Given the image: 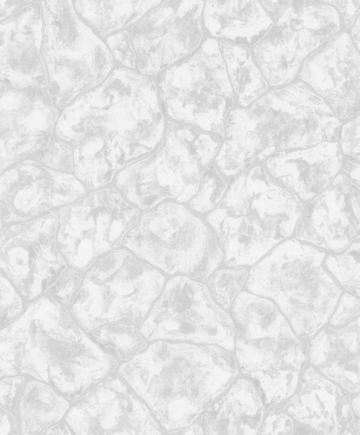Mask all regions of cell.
Wrapping results in <instances>:
<instances>
[{
    "mask_svg": "<svg viewBox=\"0 0 360 435\" xmlns=\"http://www.w3.org/2000/svg\"><path fill=\"white\" fill-rule=\"evenodd\" d=\"M165 122L154 80L116 68L65 107L56 135L74 151V175L87 191L110 185L131 164L158 151Z\"/></svg>",
    "mask_w": 360,
    "mask_h": 435,
    "instance_id": "cell-1",
    "label": "cell"
},
{
    "mask_svg": "<svg viewBox=\"0 0 360 435\" xmlns=\"http://www.w3.org/2000/svg\"><path fill=\"white\" fill-rule=\"evenodd\" d=\"M117 367L118 360L89 337L67 307L46 294L27 303L1 330L0 377L28 374L70 402Z\"/></svg>",
    "mask_w": 360,
    "mask_h": 435,
    "instance_id": "cell-2",
    "label": "cell"
},
{
    "mask_svg": "<svg viewBox=\"0 0 360 435\" xmlns=\"http://www.w3.org/2000/svg\"><path fill=\"white\" fill-rule=\"evenodd\" d=\"M117 373L171 431L191 424L238 370L235 357L221 346L157 340L122 363Z\"/></svg>",
    "mask_w": 360,
    "mask_h": 435,
    "instance_id": "cell-3",
    "label": "cell"
},
{
    "mask_svg": "<svg viewBox=\"0 0 360 435\" xmlns=\"http://www.w3.org/2000/svg\"><path fill=\"white\" fill-rule=\"evenodd\" d=\"M342 125L321 97L296 79L250 106L231 110L214 160L224 177L236 176L275 153L338 141Z\"/></svg>",
    "mask_w": 360,
    "mask_h": 435,
    "instance_id": "cell-4",
    "label": "cell"
},
{
    "mask_svg": "<svg viewBox=\"0 0 360 435\" xmlns=\"http://www.w3.org/2000/svg\"><path fill=\"white\" fill-rule=\"evenodd\" d=\"M303 210L297 195L255 165L231 179L205 220L217 234L224 265L250 266L292 235Z\"/></svg>",
    "mask_w": 360,
    "mask_h": 435,
    "instance_id": "cell-5",
    "label": "cell"
},
{
    "mask_svg": "<svg viewBox=\"0 0 360 435\" xmlns=\"http://www.w3.org/2000/svg\"><path fill=\"white\" fill-rule=\"evenodd\" d=\"M235 358L241 374L257 386L266 408L293 395L308 358V346L275 304L241 291L231 305Z\"/></svg>",
    "mask_w": 360,
    "mask_h": 435,
    "instance_id": "cell-6",
    "label": "cell"
},
{
    "mask_svg": "<svg viewBox=\"0 0 360 435\" xmlns=\"http://www.w3.org/2000/svg\"><path fill=\"white\" fill-rule=\"evenodd\" d=\"M326 253L285 240L252 265L246 282L252 294L272 299L295 334L309 340L330 319L342 290L323 267Z\"/></svg>",
    "mask_w": 360,
    "mask_h": 435,
    "instance_id": "cell-7",
    "label": "cell"
},
{
    "mask_svg": "<svg viewBox=\"0 0 360 435\" xmlns=\"http://www.w3.org/2000/svg\"><path fill=\"white\" fill-rule=\"evenodd\" d=\"M212 134L169 120L164 145L120 171L113 185L140 210L167 198L186 203L198 191L202 174L219 150Z\"/></svg>",
    "mask_w": 360,
    "mask_h": 435,
    "instance_id": "cell-8",
    "label": "cell"
},
{
    "mask_svg": "<svg viewBox=\"0 0 360 435\" xmlns=\"http://www.w3.org/2000/svg\"><path fill=\"white\" fill-rule=\"evenodd\" d=\"M165 282L158 269L119 248L98 258L86 271L69 311L87 333L121 319L140 327Z\"/></svg>",
    "mask_w": 360,
    "mask_h": 435,
    "instance_id": "cell-9",
    "label": "cell"
},
{
    "mask_svg": "<svg viewBox=\"0 0 360 435\" xmlns=\"http://www.w3.org/2000/svg\"><path fill=\"white\" fill-rule=\"evenodd\" d=\"M122 246L165 274L182 273L200 282L207 281L224 258L212 227L176 201L144 210Z\"/></svg>",
    "mask_w": 360,
    "mask_h": 435,
    "instance_id": "cell-10",
    "label": "cell"
},
{
    "mask_svg": "<svg viewBox=\"0 0 360 435\" xmlns=\"http://www.w3.org/2000/svg\"><path fill=\"white\" fill-rule=\"evenodd\" d=\"M42 54L49 73L47 94L61 109L103 81L114 65L110 51L82 22L71 1H42Z\"/></svg>",
    "mask_w": 360,
    "mask_h": 435,
    "instance_id": "cell-11",
    "label": "cell"
},
{
    "mask_svg": "<svg viewBox=\"0 0 360 435\" xmlns=\"http://www.w3.org/2000/svg\"><path fill=\"white\" fill-rule=\"evenodd\" d=\"M157 82L165 115L225 137L233 90L215 38L204 39L194 52L163 70Z\"/></svg>",
    "mask_w": 360,
    "mask_h": 435,
    "instance_id": "cell-12",
    "label": "cell"
},
{
    "mask_svg": "<svg viewBox=\"0 0 360 435\" xmlns=\"http://www.w3.org/2000/svg\"><path fill=\"white\" fill-rule=\"evenodd\" d=\"M57 241L70 266L82 273L103 255L120 248L141 210L110 184L58 208Z\"/></svg>",
    "mask_w": 360,
    "mask_h": 435,
    "instance_id": "cell-13",
    "label": "cell"
},
{
    "mask_svg": "<svg viewBox=\"0 0 360 435\" xmlns=\"http://www.w3.org/2000/svg\"><path fill=\"white\" fill-rule=\"evenodd\" d=\"M139 330L148 341H187L235 349L233 320L207 286L188 276L166 282Z\"/></svg>",
    "mask_w": 360,
    "mask_h": 435,
    "instance_id": "cell-14",
    "label": "cell"
},
{
    "mask_svg": "<svg viewBox=\"0 0 360 435\" xmlns=\"http://www.w3.org/2000/svg\"><path fill=\"white\" fill-rule=\"evenodd\" d=\"M343 30L337 9L325 0L292 1L253 57L271 87H281L297 76L304 61L330 37Z\"/></svg>",
    "mask_w": 360,
    "mask_h": 435,
    "instance_id": "cell-15",
    "label": "cell"
},
{
    "mask_svg": "<svg viewBox=\"0 0 360 435\" xmlns=\"http://www.w3.org/2000/svg\"><path fill=\"white\" fill-rule=\"evenodd\" d=\"M58 208L1 227V270L25 301L46 294L68 267L58 244Z\"/></svg>",
    "mask_w": 360,
    "mask_h": 435,
    "instance_id": "cell-16",
    "label": "cell"
},
{
    "mask_svg": "<svg viewBox=\"0 0 360 435\" xmlns=\"http://www.w3.org/2000/svg\"><path fill=\"white\" fill-rule=\"evenodd\" d=\"M204 3L165 1L132 27L131 39L140 74L155 75L200 46Z\"/></svg>",
    "mask_w": 360,
    "mask_h": 435,
    "instance_id": "cell-17",
    "label": "cell"
},
{
    "mask_svg": "<svg viewBox=\"0 0 360 435\" xmlns=\"http://www.w3.org/2000/svg\"><path fill=\"white\" fill-rule=\"evenodd\" d=\"M74 403L63 418L73 434H162L147 405L115 372Z\"/></svg>",
    "mask_w": 360,
    "mask_h": 435,
    "instance_id": "cell-18",
    "label": "cell"
},
{
    "mask_svg": "<svg viewBox=\"0 0 360 435\" xmlns=\"http://www.w3.org/2000/svg\"><path fill=\"white\" fill-rule=\"evenodd\" d=\"M74 174L25 158L1 173V227L37 218L87 194Z\"/></svg>",
    "mask_w": 360,
    "mask_h": 435,
    "instance_id": "cell-19",
    "label": "cell"
},
{
    "mask_svg": "<svg viewBox=\"0 0 360 435\" xmlns=\"http://www.w3.org/2000/svg\"><path fill=\"white\" fill-rule=\"evenodd\" d=\"M297 80L344 123L360 114V53L347 31L330 37L303 62Z\"/></svg>",
    "mask_w": 360,
    "mask_h": 435,
    "instance_id": "cell-20",
    "label": "cell"
},
{
    "mask_svg": "<svg viewBox=\"0 0 360 435\" xmlns=\"http://www.w3.org/2000/svg\"><path fill=\"white\" fill-rule=\"evenodd\" d=\"M295 238L340 253L360 239V187L346 175H337L303 210Z\"/></svg>",
    "mask_w": 360,
    "mask_h": 435,
    "instance_id": "cell-21",
    "label": "cell"
},
{
    "mask_svg": "<svg viewBox=\"0 0 360 435\" xmlns=\"http://www.w3.org/2000/svg\"><path fill=\"white\" fill-rule=\"evenodd\" d=\"M58 113L40 89L6 92L1 97L0 172L48 145Z\"/></svg>",
    "mask_w": 360,
    "mask_h": 435,
    "instance_id": "cell-22",
    "label": "cell"
},
{
    "mask_svg": "<svg viewBox=\"0 0 360 435\" xmlns=\"http://www.w3.org/2000/svg\"><path fill=\"white\" fill-rule=\"evenodd\" d=\"M43 23L40 5L26 6L1 24L0 78L18 89L49 86L40 53Z\"/></svg>",
    "mask_w": 360,
    "mask_h": 435,
    "instance_id": "cell-23",
    "label": "cell"
},
{
    "mask_svg": "<svg viewBox=\"0 0 360 435\" xmlns=\"http://www.w3.org/2000/svg\"><path fill=\"white\" fill-rule=\"evenodd\" d=\"M284 410L319 434H358L349 396L312 366L302 370Z\"/></svg>",
    "mask_w": 360,
    "mask_h": 435,
    "instance_id": "cell-24",
    "label": "cell"
},
{
    "mask_svg": "<svg viewBox=\"0 0 360 435\" xmlns=\"http://www.w3.org/2000/svg\"><path fill=\"white\" fill-rule=\"evenodd\" d=\"M343 157L338 141H324L275 153L264 165L274 180L309 201L331 184L342 169Z\"/></svg>",
    "mask_w": 360,
    "mask_h": 435,
    "instance_id": "cell-25",
    "label": "cell"
},
{
    "mask_svg": "<svg viewBox=\"0 0 360 435\" xmlns=\"http://www.w3.org/2000/svg\"><path fill=\"white\" fill-rule=\"evenodd\" d=\"M310 363L352 394L360 392V315L339 328L326 327L310 339Z\"/></svg>",
    "mask_w": 360,
    "mask_h": 435,
    "instance_id": "cell-26",
    "label": "cell"
},
{
    "mask_svg": "<svg viewBox=\"0 0 360 435\" xmlns=\"http://www.w3.org/2000/svg\"><path fill=\"white\" fill-rule=\"evenodd\" d=\"M264 405L255 386L245 379L235 380L228 391L200 416L205 434H259Z\"/></svg>",
    "mask_w": 360,
    "mask_h": 435,
    "instance_id": "cell-27",
    "label": "cell"
},
{
    "mask_svg": "<svg viewBox=\"0 0 360 435\" xmlns=\"http://www.w3.org/2000/svg\"><path fill=\"white\" fill-rule=\"evenodd\" d=\"M202 23L214 37L254 46L274 25L260 1H205Z\"/></svg>",
    "mask_w": 360,
    "mask_h": 435,
    "instance_id": "cell-28",
    "label": "cell"
},
{
    "mask_svg": "<svg viewBox=\"0 0 360 435\" xmlns=\"http://www.w3.org/2000/svg\"><path fill=\"white\" fill-rule=\"evenodd\" d=\"M56 391L37 379L26 383L18 404L20 434L41 433L64 418L70 408V401Z\"/></svg>",
    "mask_w": 360,
    "mask_h": 435,
    "instance_id": "cell-29",
    "label": "cell"
},
{
    "mask_svg": "<svg viewBox=\"0 0 360 435\" xmlns=\"http://www.w3.org/2000/svg\"><path fill=\"white\" fill-rule=\"evenodd\" d=\"M218 42L238 103L246 108L265 94L268 82L248 46L224 39Z\"/></svg>",
    "mask_w": 360,
    "mask_h": 435,
    "instance_id": "cell-30",
    "label": "cell"
},
{
    "mask_svg": "<svg viewBox=\"0 0 360 435\" xmlns=\"http://www.w3.org/2000/svg\"><path fill=\"white\" fill-rule=\"evenodd\" d=\"M75 6L101 37L135 23L162 1H75Z\"/></svg>",
    "mask_w": 360,
    "mask_h": 435,
    "instance_id": "cell-31",
    "label": "cell"
},
{
    "mask_svg": "<svg viewBox=\"0 0 360 435\" xmlns=\"http://www.w3.org/2000/svg\"><path fill=\"white\" fill-rule=\"evenodd\" d=\"M88 335L118 361H129L147 347V340L138 326L128 319L101 325L89 332Z\"/></svg>",
    "mask_w": 360,
    "mask_h": 435,
    "instance_id": "cell-32",
    "label": "cell"
},
{
    "mask_svg": "<svg viewBox=\"0 0 360 435\" xmlns=\"http://www.w3.org/2000/svg\"><path fill=\"white\" fill-rule=\"evenodd\" d=\"M324 265L345 290L360 297V241L353 242L342 253L330 255Z\"/></svg>",
    "mask_w": 360,
    "mask_h": 435,
    "instance_id": "cell-33",
    "label": "cell"
},
{
    "mask_svg": "<svg viewBox=\"0 0 360 435\" xmlns=\"http://www.w3.org/2000/svg\"><path fill=\"white\" fill-rule=\"evenodd\" d=\"M249 272L244 265L216 270L207 279V285L215 302L227 309L246 284Z\"/></svg>",
    "mask_w": 360,
    "mask_h": 435,
    "instance_id": "cell-34",
    "label": "cell"
},
{
    "mask_svg": "<svg viewBox=\"0 0 360 435\" xmlns=\"http://www.w3.org/2000/svg\"><path fill=\"white\" fill-rule=\"evenodd\" d=\"M229 184L217 165L210 164L202 174L197 193L189 201L190 208L200 214L212 211L222 200Z\"/></svg>",
    "mask_w": 360,
    "mask_h": 435,
    "instance_id": "cell-35",
    "label": "cell"
},
{
    "mask_svg": "<svg viewBox=\"0 0 360 435\" xmlns=\"http://www.w3.org/2000/svg\"><path fill=\"white\" fill-rule=\"evenodd\" d=\"M32 158L52 169L74 174L73 149L60 138H53L48 145L36 151Z\"/></svg>",
    "mask_w": 360,
    "mask_h": 435,
    "instance_id": "cell-36",
    "label": "cell"
},
{
    "mask_svg": "<svg viewBox=\"0 0 360 435\" xmlns=\"http://www.w3.org/2000/svg\"><path fill=\"white\" fill-rule=\"evenodd\" d=\"M22 298L9 279L1 273V328L15 320L23 312Z\"/></svg>",
    "mask_w": 360,
    "mask_h": 435,
    "instance_id": "cell-37",
    "label": "cell"
},
{
    "mask_svg": "<svg viewBox=\"0 0 360 435\" xmlns=\"http://www.w3.org/2000/svg\"><path fill=\"white\" fill-rule=\"evenodd\" d=\"M83 273L76 268L68 267L59 277L46 294L52 296L65 307H70L73 297L79 289Z\"/></svg>",
    "mask_w": 360,
    "mask_h": 435,
    "instance_id": "cell-38",
    "label": "cell"
},
{
    "mask_svg": "<svg viewBox=\"0 0 360 435\" xmlns=\"http://www.w3.org/2000/svg\"><path fill=\"white\" fill-rule=\"evenodd\" d=\"M338 143L345 157L360 160V114L342 125Z\"/></svg>",
    "mask_w": 360,
    "mask_h": 435,
    "instance_id": "cell-39",
    "label": "cell"
},
{
    "mask_svg": "<svg viewBox=\"0 0 360 435\" xmlns=\"http://www.w3.org/2000/svg\"><path fill=\"white\" fill-rule=\"evenodd\" d=\"M0 383L1 406L14 412L26 385V377L23 374L4 376Z\"/></svg>",
    "mask_w": 360,
    "mask_h": 435,
    "instance_id": "cell-40",
    "label": "cell"
},
{
    "mask_svg": "<svg viewBox=\"0 0 360 435\" xmlns=\"http://www.w3.org/2000/svg\"><path fill=\"white\" fill-rule=\"evenodd\" d=\"M105 41L117 61L127 67L135 68L136 53L127 30H122L111 34Z\"/></svg>",
    "mask_w": 360,
    "mask_h": 435,
    "instance_id": "cell-41",
    "label": "cell"
},
{
    "mask_svg": "<svg viewBox=\"0 0 360 435\" xmlns=\"http://www.w3.org/2000/svg\"><path fill=\"white\" fill-rule=\"evenodd\" d=\"M293 429L292 418L281 409L276 408L266 412L259 434L262 435L292 434Z\"/></svg>",
    "mask_w": 360,
    "mask_h": 435,
    "instance_id": "cell-42",
    "label": "cell"
},
{
    "mask_svg": "<svg viewBox=\"0 0 360 435\" xmlns=\"http://www.w3.org/2000/svg\"><path fill=\"white\" fill-rule=\"evenodd\" d=\"M360 315V298L347 292L341 296L338 308L330 319L334 328H339Z\"/></svg>",
    "mask_w": 360,
    "mask_h": 435,
    "instance_id": "cell-43",
    "label": "cell"
},
{
    "mask_svg": "<svg viewBox=\"0 0 360 435\" xmlns=\"http://www.w3.org/2000/svg\"><path fill=\"white\" fill-rule=\"evenodd\" d=\"M325 1L337 9L343 30L348 32L360 14V1Z\"/></svg>",
    "mask_w": 360,
    "mask_h": 435,
    "instance_id": "cell-44",
    "label": "cell"
},
{
    "mask_svg": "<svg viewBox=\"0 0 360 435\" xmlns=\"http://www.w3.org/2000/svg\"><path fill=\"white\" fill-rule=\"evenodd\" d=\"M1 415V435L20 434L19 422L16 416L12 412L4 407L0 408Z\"/></svg>",
    "mask_w": 360,
    "mask_h": 435,
    "instance_id": "cell-45",
    "label": "cell"
},
{
    "mask_svg": "<svg viewBox=\"0 0 360 435\" xmlns=\"http://www.w3.org/2000/svg\"><path fill=\"white\" fill-rule=\"evenodd\" d=\"M292 1H260L264 10L273 20H278Z\"/></svg>",
    "mask_w": 360,
    "mask_h": 435,
    "instance_id": "cell-46",
    "label": "cell"
},
{
    "mask_svg": "<svg viewBox=\"0 0 360 435\" xmlns=\"http://www.w3.org/2000/svg\"><path fill=\"white\" fill-rule=\"evenodd\" d=\"M342 168L347 176L360 187V160L343 157Z\"/></svg>",
    "mask_w": 360,
    "mask_h": 435,
    "instance_id": "cell-47",
    "label": "cell"
},
{
    "mask_svg": "<svg viewBox=\"0 0 360 435\" xmlns=\"http://www.w3.org/2000/svg\"><path fill=\"white\" fill-rule=\"evenodd\" d=\"M41 434H73L68 424L64 421H60L44 429Z\"/></svg>",
    "mask_w": 360,
    "mask_h": 435,
    "instance_id": "cell-48",
    "label": "cell"
},
{
    "mask_svg": "<svg viewBox=\"0 0 360 435\" xmlns=\"http://www.w3.org/2000/svg\"><path fill=\"white\" fill-rule=\"evenodd\" d=\"M205 431L203 429V427H202V425L199 424L198 423H194V424H191L186 427L184 428H181L179 429H176L174 431H171L168 433V434H198V435H202L205 434Z\"/></svg>",
    "mask_w": 360,
    "mask_h": 435,
    "instance_id": "cell-49",
    "label": "cell"
},
{
    "mask_svg": "<svg viewBox=\"0 0 360 435\" xmlns=\"http://www.w3.org/2000/svg\"><path fill=\"white\" fill-rule=\"evenodd\" d=\"M348 32L354 46L360 53V14Z\"/></svg>",
    "mask_w": 360,
    "mask_h": 435,
    "instance_id": "cell-50",
    "label": "cell"
},
{
    "mask_svg": "<svg viewBox=\"0 0 360 435\" xmlns=\"http://www.w3.org/2000/svg\"><path fill=\"white\" fill-rule=\"evenodd\" d=\"M355 426L358 434H360V392L356 393L352 400Z\"/></svg>",
    "mask_w": 360,
    "mask_h": 435,
    "instance_id": "cell-51",
    "label": "cell"
},
{
    "mask_svg": "<svg viewBox=\"0 0 360 435\" xmlns=\"http://www.w3.org/2000/svg\"><path fill=\"white\" fill-rule=\"evenodd\" d=\"M1 20L10 15L20 5L18 1H1Z\"/></svg>",
    "mask_w": 360,
    "mask_h": 435,
    "instance_id": "cell-52",
    "label": "cell"
},
{
    "mask_svg": "<svg viewBox=\"0 0 360 435\" xmlns=\"http://www.w3.org/2000/svg\"><path fill=\"white\" fill-rule=\"evenodd\" d=\"M6 90V85L3 83H1V96L4 94V91Z\"/></svg>",
    "mask_w": 360,
    "mask_h": 435,
    "instance_id": "cell-53",
    "label": "cell"
}]
</instances>
